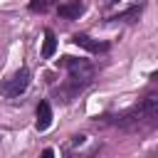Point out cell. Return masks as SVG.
<instances>
[{
	"label": "cell",
	"instance_id": "cell-1",
	"mask_svg": "<svg viewBox=\"0 0 158 158\" xmlns=\"http://www.w3.org/2000/svg\"><path fill=\"white\" fill-rule=\"evenodd\" d=\"M111 126L118 128H136V126H158V94H151L146 99H141L138 104L128 106L126 111L116 114L109 118Z\"/></svg>",
	"mask_w": 158,
	"mask_h": 158
},
{
	"label": "cell",
	"instance_id": "cell-2",
	"mask_svg": "<svg viewBox=\"0 0 158 158\" xmlns=\"http://www.w3.org/2000/svg\"><path fill=\"white\" fill-rule=\"evenodd\" d=\"M59 64L69 72V77L72 79H77V81H84V84H89L91 79H94V67L86 62V59H77V57H62L59 59Z\"/></svg>",
	"mask_w": 158,
	"mask_h": 158
},
{
	"label": "cell",
	"instance_id": "cell-3",
	"mask_svg": "<svg viewBox=\"0 0 158 158\" xmlns=\"http://www.w3.org/2000/svg\"><path fill=\"white\" fill-rule=\"evenodd\" d=\"M27 84H30V69H27V67H20V69L2 84V94H5V96H20V94L27 89Z\"/></svg>",
	"mask_w": 158,
	"mask_h": 158
},
{
	"label": "cell",
	"instance_id": "cell-4",
	"mask_svg": "<svg viewBox=\"0 0 158 158\" xmlns=\"http://www.w3.org/2000/svg\"><path fill=\"white\" fill-rule=\"evenodd\" d=\"M84 86H86L84 81H77V79H72V77H69V81H67V84H62V86L57 89V96H59V101H64V104H67V101H72V99H74Z\"/></svg>",
	"mask_w": 158,
	"mask_h": 158
},
{
	"label": "cell",
	"instance_id": "cell-5",
	"mask_svg": "<svg viewBox=\"0 0 158 158\" xmlns=\"http://www.w3.org/2000/svg\"><path fill=\"white\" fill-rule=\"evenodd\" d=\"M81 12H84V2H79V0H67L59 5V17H64V20H77Z\"/></svg>",
	"mask_w": 158,
	"mask_h": 158
},
{
	"label": "cell",
	"instance_id": "cell-6",
	"mask_svg": "<svg viewBox=\"0 0 158 158\" xmlns=\"http://www.w3.org/2000/svg\"><path fill=\"white\" fill-rule=\"evenodd\" d=\"M72 42L79 44V47H84V49H89V52H106V49H109L106 42H96V40H91L89 35H74Z\"/></svg>",
	"mask_w": 158,
	"mask_h": 158
},
{
	"label": "cell",
	"instance_id": "cell-7",
	"mask_svg": "<svg viewBox=\"0 0 158 158\" xmlns=\"http://www.w3.org/2000/svg\"><path fill=\"white\" fill-rule=\"evenodd\" d=\"M37 131H47L49 126H52V106L47 104V101H40V106H37Z\"/></svg>",
	"mask_w": 158,
	"mask_h": 158
},
{
	"label": "cell",
	"instance_id": "cell-8",
	"mask_svg": "<svg viewBox=\"0 0 158 158\" xmlns=\"http://www.w3.org/2000/svg\"><path fill=\"white\" fill-rule=\"evenodd\" d=\"M54 52H57V37H54L52 30H47V32H44V44H42V57L49 59Z\"/></svg>",
	"mask_w": 158,
	"mask_h": 158
},
{
	"label": "cell",
	"instance_id": "cell-9",
	"mask_svg": "<svg viewBox=\"0 0 158 158\" xmlns=\"http://www.w3.org/2000/svg\"><path fill=\"white\" fill-rule=\"evenodd\" d=\"M138 12H141V7H131V10H126V12H121V15L111 17V20H123V22H133V20H138Z\"/></svg>",
	"mask_w": 158,
	"mask_h": 158
},
{
	"label": "cell",
	"instance_id": "cell-10",
	"mask_svg": "<svg viewBox=\"0 0 158 158\" xmlns=\"http://www.w3.org/2000/svg\"><path fill=\"white\" fill-rule=\"evenodd\" d=\"M54 0H30V10L32 12H44Z\"/></svg>",
	"mask_w": 158,
	"mask_h": 158
},
{
	"label": "cell",
	"instance_id": "cell-11",
	"mask_svg": "<svg viewBox=\"0 0 158 158\" xmlns=\"http://www.w3.org/2000/svg\"><path fill=\"white\" fill-rule=\"evenodd\" d=\"M40 158H54V151H52V148H44V151H42V156H40Z\"/></svg>",
	"mask_w": 158,
	"mask_h": 158
},
{
	"label": "cell",
	"instance_id": "cell-12",
	"mask_svg": "<svg viewBox=\"0 0 158 158\" xmlns=\"http://www.w3.org/2000/svg\"><path fill=\"white\" fill-rule=\"evenodd\" d=\"M151 79H153V81H158V69H156V72L151 74Z\"/></svg>",
	"mask_w": 158,
	"mask_h": 158
},
{
	"label": "cell",
	"instance_id": "cell-13",
	"mask_svg": "<svg viewBox=\"0 0 158 158\" xmlns=\"http://www.w3.org/2000/svg\"><path fill=\"white\" fill-rule=\"evenodd\" d=\"M151 156H153V158H158V148H156V151H153V153H151Z\"/></svg>",
	"mask_w": 158,
	"mask_h": 158
}]
</instances>
